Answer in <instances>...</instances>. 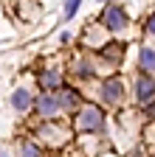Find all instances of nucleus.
I'll list each match as a JSON object with an SVG mask.
<instances>
[{
	"label": "nucleus",
	"instance_id": "1",
	"mask_svg": "<svg viewBox=\"0 0 155 157\" xmlns=\"http://www.w3.org/2000/svg\"><path fill=\"white\" fill-rule=\"evenodd\" d=\"M73 126H76V132H102L104 129V112L96 104H82L76 109Z\"/></svg>",
	"mask_w": 155,
	"mask_h": 157
},
{
	"label": "nucleus",
	"instance_id": "2",
	"mask_svg": "<svg viewBox=\"0 0 155 157\" xmlns=\"http://www.w3.org/2000/svg\"><path fill=\"white\" fill-rule=\"evenodd\" d=\"M127 20H130L127 17V9L119 6V3H110L102 11V25L107 31H121V28H127Z\"/></svg>",
	"mask_w": 155,
	"mask_h": 157
},
{
	"label": "nucleus",
	"instance_id": "3",
	"mask_svg": "<svg viewBox=\"0 0 155 157\" xmlns=\"http://www.w3.org/2000/svg\"><path fill=\"white\" fill-rule=\"evenodd\" d=\"M34 109H37V115L48 118V121L62 112V109H59V101H56V93H48V90H45V93H40V95L34 98Z\"/></svg>",
	"mask_w": 155,
	"mask_h": 157
},
{
	"label": "nucleus",
	"instance_id": "4",
	"mask_svg": "<svg viewBox=\"0 0 155 157\" xmlns=\"http://www.w3.org/2000/svg\"><path fill=\"white\" fill-rule=\"evenodd\" d=\"M135 95H138L141 104L155 101V78H152L149 73H141V76H138V82H135Z\"/></svg>",
	"mask_w": 155,
	"mask_h": 157
},
{
	"label": "nucleus",
	"instance_id": "5",
	"mask_svg": "<svg viewBox=\"0 0 155 157\" xmlns=\"http://www.w3.org/2000/svg\"><path fill=\"white\" fill-rule=\"evenodd\" d=\"M56 101H59V109L62 112H71V109H79L82 107V95L71 90V87H59L56 90Z\"/></svg>",
	"mask_w": 155,
	"mask_h": 157
},
{
	"label": "nucleus",
	"instance_id": "6",
	"mask_svg": "<svg viewBox=\"0 0 155 157\" xmlns=\"http://www.w3.org/2000/svg\"><path fill=\"white\" fill-rule=\"evenodd\" d=\"M40 87L43 90H48V93H54V90H59L62 87V70H56V67H48V70H43L40 73Z\"/></svg>",
	"mask_w": 155,
	"mask_h": 157
},
{
	"label": "nucleus",
	"instance_id": "7",
	"mask_svg": "<svg viewBox=\"0 0 155 157\" xmlns=\"http://www.w3.org/2000/svg\"><path fill=\"white\" fill-rule=\"evenodd\" d=\"M121 93H124V87H121L119 78H107V82L102 84V98H104V104H119V101H121Z\"/></svg>",
	"mask_w": 155,
	"mask_h": 157
},
{
	"label": "nucleus",
	"instance_id": "8",
	"mask_svg": "<svg viewBox=\"0 0 155 157\" xmlns=\"http://www.w3.org/2000/svg\"><path fill=\"white\" fill-rule=\"evenodd\" d=\"M11 107H14L17 112L31 109V107H34V95H31L28 90H14V95H11Z\"/></svg>",
	"mask_w": 155,
	"mask_h": 157
},
{
	"label": "nucleus",
	"instance_id": "9",
	"mask_svg": "<svg viewBox=\"0 0 155 157\" xmlns=\"http://www.w3.org/2000/svg\"><path fill=\"white\" fill-rule=\"evenodd\" d=\"M138 65H141V70L144 73H155V48H141V53H138Z\"/></svg>",
	"mask_w": 155,
	"mask_h": 157
},
{
	"label": "nucleus",
	"instance_id": "10",
	"mask_svg": "<svg viewBox=\"0 0 155 157\" xmlns=\"http://www.w3.org/2000/svg\"><path fill=\"white\" fill-rule=\"evenodd\" d=\"M73 67H76L73 73L79 76V78H90V76H93V67H90V62H88V59H79V62H76Z\"/></svg>",
	"mask_w": 155,
	"mask_h": 157
},
{
	"label": "nucleus",
	"instance_id": "11",
	"mask_svg": "<svg viewBox=\"0 0 155 157\" xmlns=\"http://www.w3.org/2000/svg\"><path fill=\"white\" fill-rule=\"evenodd\" d=\"M23 157H40V149H37V143L26 140V143H23Z\"/></svg>",
	"mask_w": 155,
	"mask_h": 157
},
{
	"label": "nucleus",
	"instance_id": "12",
	"mask_svg": "<svg viewBox=\"0 0 155 157\" xmlns=\"http://www.w3.org/2000/svg\"><path fill=\"white\" fill-rule=\"evenodd\" d=\"M79 6H82V0H68V3H65V20H71Z\"/></svg>",
	"mask_w": 155,
	"mask_h": 157
},
{
	"label": "nucleus",
	"instance_id": "13",
	"mask_svg": "<svg viewBox=\"0 0 155 157\" xmlns=\"http://www.w3.org/2000/svg\"><path fill=\"white\" fill-rule=\"evenodd\" d=\"M147 34L155 36V14H149V20H147Z\"/></svg>",
	"mask_w": 155,
	"mask_h": 157
},
{
	"label": "nucleus",
	"instance_id": "14",
	"mask_svg": "<svg viewBox=\"0 0 155 157\" xmlns=\"http://www.w3.org/2000/svg\"><path fill=\"white\" fill-rule=\"evenodd\" d=\"M0 157H6V151H0Z\"/></svg>",
	"mask_w": 155,
	"mask_h": 157
},
{
	"label": "nucleus",
	"instance_id": "15",
	"mask_svg": "<svg viewBox=\"0 0 155 157\" xmlns=\"http://www.w3.org/2000/svg\"><path fill=\"white\" fill-rule=\"evenodd\" d=\"M99 3H107V0H99Z\"/></svg>",
	"mask_w": 155,
	"mask_h": 157
}]
</instances>
